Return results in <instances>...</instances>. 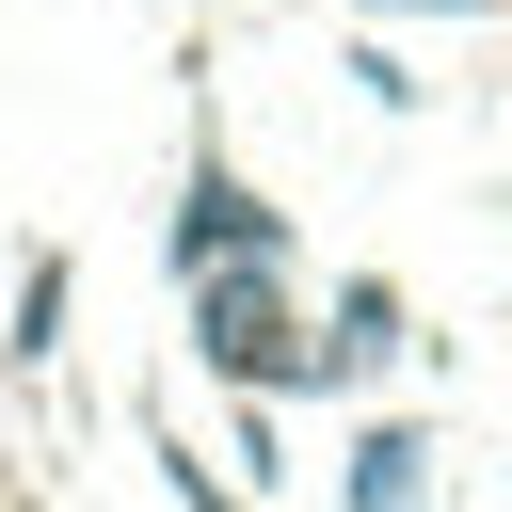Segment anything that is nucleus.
Wrapping results in <instances>:
<instances>
[{
    "instance_id": "obj_3",
    "label": "nucleus",
    "mask_w": 512,
    "mask_h": 512,
    "mask_svg": "<svg viewBox=\"0 0 512 512\" xmlns=\"http://www.w3.org/2000/svg\"><path fill=\"white\" fill-rule=\"evenodd\" d=\"M352 512H416V432H368L352 448Z\"/></svg>"
},
{
    "instance_id": "obj_4",
    "label": "nucleus",
    "mask_w": 512,
    "mask_h": 512,
    "mask_svg": "<svg viewBox=\"0 0 512 512\" xmlns=\"http://www.w3.org/2000/svg\"><path fill=\"white\" fill-rule=\"evenodd\" d=\"M464 16H480V0H464Z\"/></svg>"
},
{
    "instance_id": "obj_2",
    "label": "nucleus",
    "mask_w": 512,
    "mask_h": 512,
    "mask_svg": "<svg viewBox=\"0 0 512 512\" xmlns=\"http://www.w3.org/2000/svg\"><path fill=\"white\" fill-rule=\"evenodd\" d=\"M208 256H272V208L224 160H192V192H176V272H208Z\"/></svg>"
},
{
    "instance_id": "obj_1",
    "label": "nucleus",
    "mask_w": 512,
    "mask_h": 512,
    "mask_svg": "<svg viewBox=\"0 0 512 512\" xmlns=\"http://www.w3.org/2000/svg\"><path fill=\"white\" fill-rule=\"evenodd\" d=\"M192 320H208V368H224V384H304L288 304H272V256H208V272H192Z\"/></svg>"
}]
</instances>
